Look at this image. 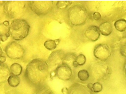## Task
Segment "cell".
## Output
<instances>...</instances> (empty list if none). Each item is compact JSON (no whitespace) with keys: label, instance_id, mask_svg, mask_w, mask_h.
I'll list each match as a JSON object with an SVG mask.
<instances>
[{"label":"cell","instance_id":"obj_18","mask_svg":"<svg viewBox=\"0 0 126 94\" xmlns=\"http://www.w3.org/2000/svg\"><path fill=\"white\" fill-rule=\"evenodd\" d=\"M10 69L11 71V74L19 76L21 74L22 72V67L21 65L18 63H15L13 64L10 67Z\"/></svg>","mask_w":126,"mask_h":94},{"label":"cell","instance_id":"obj_16","mask_svg":"<svg viewBox=\"0 0 126 94\" xmlns=\"http://www.w3.org/2000/svg\"><path fill=\"white\" fill-rule=\"evenodd\" d=\"M7 82L10 87L15 88L18 87L20 84V79L18 76L11 74V75L9 76Z\"/></svg>","mask_w":126,"mask_h":94},{"label":"cell","instance_id":"obj_12","mask_svg":"<svg viewBox=\"0 0 126 94\" xmlns=\"http://www.w3.org/2000/svg\"><path fill=\"white\" fill-rule=\"evenodd\" d=\"M93 93L89 89L87 86L75 83L72 84L69 89H68V94H90Z\"/></svg>","mask_w":126,"mask_h":94},{"label":"cell","instance_id":"obj_31","mask_svg":"<svg viewBox=\"0 0 126 94\" xmlns=\"http://www.w3.org/2000/svg\"><path fill=\"white\" fill-rule=\"evenodd\" d=\"M3 23H4V24H5V25H6V26H9V21H6L4 22Z\"/></svg>","mask_w":126,"mask_h":94},{"label":"cell","instance_id":"obj_3","mask_svg":"<svg viewBox=\"0 0 126 94\" xmlns=\"http://www.w3.org/2000/svg\"><path fill=\"white\" fill-rule=\"evenodd\" d=\"M30 26L24 19H16L13 21L9 27L11 37L16 41H21L26 38L30 32Z\"/></svg>","mask_w":126,"mask_h":94},{"label":"cell","instance_id":"obj_32","mask_svg":"<svg viewBox=\"0 0 126 94\" xmlns=\"http://www.w3.org/2000/svg\"><path fill=\"white\" fill-rule=\"evenodd\" d=\"M0 48H1V56H2L3 55V50H2V47H1Z\"/></svg>","mask_w":126,"mask_h":94},{"label":"cell","instance_id":"obj_6","mask_svg":"<svg viewBox=\"0 0 126 94\" xmlns=\"http://www.w3.org/2000/svg\"><path fill=\"white\" fill-rule=\"evenodd\" d=\"M31 11L38 16H45L51 12L53 8V1H33L28 2Z\"/></svg>","mask_w":126,"mask_h":94},{"label":"cell","instance_id":"obj_8","mask_svg":"<svg viewBox=\"0 0 126 94\" xmlns=\"http://www.w3.org/2000/svg\"><path fill=\"white\" fill-rule=\"evenodd\" d=\"M94 55L98 60L105 62L111 57V51L110 47L107 44H99L94 47Z\"/></svg>","mask_w":126,"mask_h":94},{"label":"cell","instance_id":"obj_2","mask_svg":"<svg viewBox=\"0 0 126 94\" xmlns=\"http://www.w3.org/2000/svg\"><path fill=\"white\" fill-rule=\"evenodd\" d=\"M67 20L72 26L78 27L84 25L89 17L87 9L82 5L77 4L67 10Z\"/></svg>","mask_w":126,"mask_h":94},{"label":"cell","instance_id":"obj_24","mask_svg":"<svg viewBox=\"0 0 126 94\" xmlns=\"http://www.w3.org/2000/svg\"><path fill=\"white\" fill-rule=\"evenodd\" d=\"M103 87L101 83L99 82H95L93 84V93H97L101 92L103 90Z\"/></svg>","mask_w":126,"mask_h":94},{"label":"cell","instance_id":"obj_10","mask_svg":"<svg viewBox=\"0 0 126 94\" xmlns=\"http://www.w3.org/2000/svg\"><path fill=\"white\" fill-rule=\"evenodd\" d=\"M65 55V52L62 50L52 52L48 58V64L51 67L58 66L63 63Z\"/></svg>","mask_w":126,"mask_h":94},{"label":"cell","instance_id":"obj_1","mask_svg":"<svg viewBox=\"0 0 126 94\" xmlns=\"http://www.w3.org/2000/svg\"><path fill=\"white\" fill-rule=\"evenodd\" d=\"M49 66L41 59H34L26 67L25 78L27 82L35 88L44 85L49 76Z\"/></svg>","mask_w":126,"mask_h":94},{"label":"cell","instance_id":"obj_20","mask_svg":"<svg viewBox=\"0 0 126 94\" xmlns=\"http://www.w3.org/2000/svg\"><path fill=\"white\" fill-rule=\"evenodd\" d=\"M35 94H53L50 88L45 84L36 88Z\"/></svg>","mask_w":126,"mask_h":94},{"label":"cell","instance_id":"obj_13","mask_svg":"<svg viewBox=\"0 0 126 94\" xmlns=\"http://www.w3.org/2000/svg\"><path fill=\"white\" fill-rule=\"evenodd\" d=\"M11 74L10 69L5 63H1L0 66V83H6Z\"/></svg>","mask_w":126,"mask_h":94},{"label":"cell","instance_id":"obj_19","mask_svg":"<svg viewBox=\"0 0 126 94\" xmlns=\"http://www.w3.org/2000/svg\"><path fill=\"white\" fill-rule=\"evenodd\" d=\"M78 77L79 79L82 82H85L89 79L90 74L89 72L86 70H81L79 71L78 73Z\"/></svg>","mask_w":126,"mask_h":94},{"label":"cell","instance_id":"obj_23","mask_svg":"<svg viewBox=\"0 0 126 94\" xmlns=\"http://www.w3.org/2000/svg\"><path fill=\"white\" fill-rule=\"evenodd\" d=\"M86 57L83 54H79L77 56L75 61L78 63L79 66H81L84 65L86 63Z\"/></svg>","mask_w":126,"mask_h":94},{"label":"cell","instance_id":"obj_22","mask_svg":"<svg viewBox=\"0 0 126 94\" xmlns=\"http://www.w3.org/2000/svg\"><path fill=\"white\" fill-rule=\"evenodd\" d=\"M72 3V1H57L56 6L58 9H64L69 7Z\"/></svg>","mask_w":126,"mask_h":94},{"label":"cell","instance_id":"obj_26","mask_svg":"<svg viewBox=\"0 0 126 94\" xmlns=\"http://www.w3.org/2000/svg\"><path fill=\"white\" fill-rule=\"evenodd\" d=\"M93 19L95 21L99 20L100 19H101V17H102L101 14H100L99 12H94L93 14Z\"/></svg>","mask_w":126,"mask_h":94},{"label":"cell","instance_id":"obj_14","mask_svg":"<svg viewBox=\"0 0 126 94\" xmlns=\"http://www.w3.org/2000/svg\"><path fill=\"white\" fill-rule=\"evenodd\" d=\"M98 29L100 33L105 36H110L112 32V26L110 23L105 22L100 24Z\"/></svg>","mask_w":126,"mask_h":94},{"label":"cell","instance_id":"obj_27","mask_svg":"<svg viewBox=\"0 0 126 94\" xmlns=\"http://www.w3.org/2000/svg\"><path fill=\"white\" fill-rule=\"evenodd\" d=\"M10 32L3 35H1V41L2 42H5L6 40H7L8 38L10 36Z\"/></svg>","mask_w":126,"mask_h":94},{"label":"cell","instance_id":"obj_25","mask_svg":"<svg viewBox=\"0 0 126 94\" xmlns=\"http://www.w3.org/2000/svg\"><path fill=\"white\" fill-rule=\"evenodd\" d=\"M120 53L122 56L126 57V44H124V45H122L120 48Z\"/></svg>","mask_w":126,"mask_h":94},{"label":"cell","instance_id":"obj_7","mask_svg":"<svg viewBox=\"0 0 126 94\" xmlns=\"http://www.w3.org/2000/svg\"><path fill=\"white\" fill-rule=\"evenodd\" d=\"M7 56L12 60H20L25 55V49L20 44L13 41L9 43L5 49Z\"/></svg>","mask_w":126,"mask_h":94},{"label":"cell","instance_id":"obj_5","mask_svg":"<svg viewBox=\"0 0 126 94\" xmlns=\"http://www.w3.org/2000/svg\"><path fill=\"white\" fill-rule=\"evenodd\" d=\"M26 3L24 1H7L4 5L6 16L12 19H20L26 13Z\"/></svg>","mask_w":126,"mask_h":94},{"label":"cell","instance_id":"obj_4","mask_svg":"<svg viewBox=\"0 0 126 94\" xmlns=\"http://www.w3.org/2000/svg\"><path fill=\"white\" fill-rule=\"evenodd\" d=\"M89 73L94 81H105L109 79L111 74L110 67L105 62H95L89 67Z\"/></svg>","mask_w":126,"mask_h":94},{"label":"cell","instance_id":"obj_9","mask_svg":"<svg viewBox=\"0 0 126 94\" xmlns=\"http://www.w3.org/2000/svg\"><path fill=\"white\" fill-rule=\"evenodd\" d=\"M55 76L63 81H69L72 77V70L70 67L65 63L58 66L55 71Z\"/></svg>","mask_w":126,"mask_h":94},{"label":"cell","instance_id":"obj_15","mask_svg":"<svg viewBox=\"0 0 126 94\" xmlns=\"http://www.w3.org/2000/svg\"><path fill=\"white\" fill-rule=\"evenodd\" d=\"M77 55L74 53H67L65 55L63 61V63H65L68 65L71 68L73 67V63L75 60Z\"/></svg>","mask_w":126,"mask_h":94},{"label":"cell","instance_id":"obj_21","mask_svg":"<svg viewBox=\"0 0 126 94\" xmlns=\"http://www.w3.org/2000/svg\"><path fill=\"white\" fill-rule=\"evenodd\" d=\"M44 46L47 50L52 51L56 48L57 45L56 43L55 40H48L44 42Z\"/></svg>","mask_w":126,"mask_h":94},{"label":"cell","instance_id":"obj_28","mask_svg":"<svg viewBox=\"0 0 126 94\" xmlns=\"http://www.w3.org/2000/svg\"><path fill=\"white\" fill-rule=\"evenodd\" d=\"M6 61V58L4 56H1L0 57V62L1 63H4Z\"/></svg>","mask_w":126,"mask_h":94},{"label":"cell","instance_id":"obj_29","mask_svg":"<svg viewBox=\"0 0 126 94\" xmlns=\"http://www.w3.org/2000/svg\"><path fill=\"white\" fill-rule=\"evenodd\" d=\"M87 87L88 88H89V89L90 90H91L93 93V84L92 83H89L87 85Z\"/></svg>","mask_w":126,"mask_h":94},{"label":"cell","instance_id":"obj_17","mask_svg":"<svg viewBox=\"0 0 126 94\" xmlns=\"http://www.w3.org/2000/svg\"><path fill=\"white\" fill-rule=\"evenodd\" d=\"M116 29L121 32H125L126 30V21L124 19H120L117 20L114 23Z\"/></svg>","mask_w":126,"mask_h":94},{"label":"cell","instance_id":"obj_30","mask_svg":"<svg viewBox=\"0 0 126 94\" xmlns=\"http://www.w3.org/2000/svg\"><path fill=\"white\" fill-rule=\"evenodd\" d=\"M61 92L63 94H68V89L66 88H63L61 90Z\"/></svg>","mask_w":126,"mask_h":94},{"label":"cell","instance_id":"obj_11","mask_svg":"<svg viewBox=\"0 0 126 94\" xmlns=\"http://www.w3.org/2000/svg\"><path fill=\"white\" fill-rule=\"evenodd\" d=\"M84 36L87 39L91 42L97 41L100 36L98 27L95 25L90 26L85 30Z\"/></svg>","mask_w":126,"mask_h":94}]
</instances>
